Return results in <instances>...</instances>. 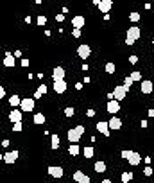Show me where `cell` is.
Wrapping results in <instances>:
<instances>
[{"label": "cell", "instance_id": "1", "mask_svg": "<svg viewBox=\"0 0 154 183\" xmlns=\"http://www.w3.org/2000/svg\"><path fill=\"white\" fill-rule=\"evenodd\" d=\"M120 156L126 158L131 165H140V162H142V156H140V153H136V151H127V149H124V151L120 153Z\"/></svg>", "mask_w": 154, "mask_h": 183}, {"label": "cell", "instance_id": "2", "mask_svg": "<svg viewBox=\"0 0 154 183\" xmlns=\"http://www.w3.org/2000/svg\"><path fill=\"white\" fill-rule=\"evenodd\" d=\"M82 133H84V126H75V127L68 129V142L70 144L79 142L81 137H82Z\"/></svg>", "mask_w": 154, "mask_h": 183}, {"label": "cell", "instance_id": "3", "mask_svg": "<svg viewBox=\"0 0 154 183\" xmlns=\"http://www.w3.org/2000/svg\"><path fill=\"white\" fill-rule=\"evenodd\" d=\"M140 34H142V31H140V27H131V29H127V36H126V43L127 45H135V41L140 38Z\"/></svg>", "mask_w": 154, "mask_h": 183}, {"label": "cell", "instance_id": "4", "mask_svg": "<svg viewBox=\"0 0 154 183\" xmlns=\"http://www.w3.org/2000/svg\"><path fill=\"white\" fill-rule=\"evenodd\" d=\"M90 54H92V47L88 45V43H82V45H79L77 47V56L81 58V59H88L90 58Z\"/></svg>", "mask_w": 154, "mask_h": 183}, {"label": "cell", "instance_id": "5", "mask_svg": "<svg viewBox=\"0 0 154 183\" xmlns=\"http://www.w3.org/2000/svg\"><path fill=\"white\" fill-rule=\"evenodd\" d=\"M106 110H108V113H111V115H116V113L120 111V101H118V99H111V101H108V106H106Z\"/></svg>", "mask_w": 154, "mask_h": 183}, {"label": "cell", "instance_id": "6", "mask_svg": "<svg viewBox=\"0 0 154 183\" xmlns=\"http://www.w3.org/2000/svg\"><path fill=\"white\" fill-rule=\"evenodd\" d=\"M127 86L126 84H122V86H116L115 92H113V95H115V99H118V101H124L126 99V95H127Z\"/></svg>", "mask_w": 154, "mask_h": 183}, {"label": "cell", "instance_id": "7", "mask_svg": "<svg viewBox=\"0 0 154 183\" xmlns=\"http://www.w3.org/2000/svg\"><path fill=\"white\" fill-rule=\"evenodd\" d=\"M20 108H22V111H23V113H29V111H32V110H34V101H32V99H22Z\"/></svg>", "mask_w": 154, "mask_h": 183}, {"label": "cell", "instance_id": "8", "mask_svg": "<svg viewBox=\"0 0 154 183\" xmlns=\"http://www.w3.org/2000/svg\"><path fill=\"white\" fill-rule=\"evenodd\" d=\"M66 81L65 79H58V81H54V92L56 93H65L66 92Z\"/></svg>", "mask_w": 154, "mask_h": 183}, {"label": "cell", "instance_id": "9", "mask_svg": "<svg viewBox=\"0 0 154 183\" xmlns=\"http://www.w3.org/2000/svg\"><path fill=\"white\" fill-rule=\"evenodd\" d=\"M2 160L5 163H15L18 160V151H9V153H5V154L2 156Z\"/></svg>", "mask_w": 154, "mask_h": 183}, {"label": "cell", "instance_id": "10", "mask_svg": "<svg viewBox=\"0 0 154 183\" xmlns=\"http://www.w3.org/2000/svg\"><path fill=\"white\" fill-rule=\"evenodd\" d=\"M47 172L52 176V178H61L65 172H63V169L61 167H56V165H50V167H47Z\"/></svg>", "mask_w": 154, "mask_h": 183}, {"label": "cell", "instance_id": "11", "mask_svg": "<svg viewBox=\"0 0 154 183\" xmlns=\"http://www.w3.org/2000/svg\"><path fill=\"white\" fill-rule=\"evenodd\" d=\"M97 131L102 133L104 137H109V122H97Z\"/></svg>", "mask_w": 154, "mask_h": 183}, {"label": "cell", "instance_id": "12", "mask_svg": "<svg viewBox=\"0 0 154 183\" xmlns=\"http://www.w3.org/2000/svg\"><path fill=\"white\" fill-rule=\"evenodd\" d=\"M97 7H99L100 13L104 15V13H109V9L113 7V2H111V0H100V4H99Z\"/></svg>", "mask_w": 154, "mask_h": 183}, {"label": "cell", "instance_id": "13", "mask_svg": "<svg viewBox=\"0 0 154 183\" xmlns=\"http://www.w3.org/2000/svg\"><path fill=\"white\" fill-rule=\"evenodd\" d=\"M74 181H75V183H90V178H88L84 172L75 171V172H74Z\"/></svg>", "mask_w": 154, "mask_h": 183}, {"label": "cell", "instance_id": "14", "mask_svg": "<svg viewBox=\"0 0 154 183\" xmlns=\"http://www.w3.org/2000/svg\"><path fill=\"white\" fill-rule=\"evenodd\" d=\"M22 113H23L22 110H16V108H15V110L9 113V120L13 122V124H15V122H20L22 119H23V115H22Z\"/></svg>", "mask_w": 154, "mask_h": 183}, {"label": "cell", "instance_id": "15", "mask_svg": "<svg viewBox=\"0 0 154 183\" xmlns=\"http://www.w3.org/2000/svg\"><path fill=\"white\" fill-rule=\"evenodd\" d=\"M52 79L58 81V79H65V68L63 66H56L54 72H52Z\"/></svg>", "mask_w": 154, "mask_h": 183}, {"label": "cell", "instance_id": "16", "mask_svg": "<svg viewBox=\"0 0 154 183\" xmlns=\"http://www.w3.org/2000/svg\"><path fill=\"white\" fill-rule=\"evenodd\" d=\"M15 58H16V56H13L11 52H5V58H4V66H7V68L15 66Z\"/></svg>", "mask_w": 154, "mask_h": 183}, {"label": "cell", "instance_id": "17", "mask_svg": "<svg viewBox=\"0 0 154 183\" xmlns=\"http://www.w3.org/2000/svg\"><path fill=\"white\" fill-rule=\"evenodd\" d=\"M109 129H120V127H122V120H120V119H118V117H111V119H109Z\"/></svg>", "mask_w": 154, "mask_h": 183}, {"label": "cell", "instance_id": "18", "mask_svg": "<svg viewBox=\"0 0 154 183\" xmlns=\"http://www.w3.org/2000/svg\"><path fill=\"white\" fill-rule=\"evenodd\" d=\"M142 92L145 93V95H149V93H152V81H142Z\"/></svg>", "mask_w": 154, "mask_h": 183}, {"label": "cell", "instance_id": "19", "mask_svg": "<svg viewBox=\"0 0 154 183\" xmlns=\"http://www.w3.org/2000/svg\"><path fill=\"white\" fill-rule=\"evenodd\" d=\"M84 23H86V20H84V16H81V15H77V16L72 18V25H74V27L82 29V25H84Z\"/></svg>", "mask_w": 154, "mask_h": 183}, {"label": "cell", "instance_id": "20", "mask_svg": "<svg viewBox=\"0 0 154 183\" xmlns=\"http://www.w3.org/2000/svg\"><path fill=\"white\" fill-rule=\"evenodd\" d=\"M82 154H84V158H93L95 149H93V147H90V145H86V147H84V151H82Z\"/></svg>", "mask_w": 154, "mask_h": 183}, {"label": "cell", "instance_id": "21", "mask_svg": "<svg viewBox=\"0 0 154 183\" xmlns=\"http://www.w3.org/2000/svg\"><path fill=\"white\" fill-rule=\"evenodd\" d=\"M9 104H11L13 108H16V106H20V104H22V99H20L18 95H11V99H9Z\"/></svg>", "mask_w": 154, "mask_h": 183}, {"label": "cell", "instance_id": "22", "mask_svg": "<svg viewBox=\"0 0 154 183\" xmlns=\"http://www.w3.org/2000/svg\"><path fill=\"white\" fill-rule=\"evenodd\" d=\"M50 147H52V149H58L59 147V135H56V133H54L52 138H50Z\"/></svg>", "mask_w": 154, "mask_h": 183}, {"label": "cell", "instance_id": "23", "mask_svg": "<svg viewBox=\"0 0 154 183\" xmlns=\"http://www.w3.org/2000/svg\"><path fill=\"white\" fill-rule=\"evenodd\" d=\"M32 120H34V124H36V126H39V124H45V115H43V113H36Z\"/></svg>", "mask_w": 154, "mask_h": 183}, {"label": "cell", "instance_id": "24", "mask_svg": "<svg viewBox=\"0 0 154 183\" xmlns=\"http://www.w3.org/2000/svg\"><path fill=\"white\" fill-rule=\"evenodd\" d=\"M68 151H70V154H72V156H77V154L81 153V149H79V145H77V142H74V144H72Z\"/></svg>", "mask_w": 154, "mask_h": 183}, {"label": "cell", "instance_id": "25", "mask_svg": "<svg viewBox=\"0 0 154 183\" xmlns=\"http://www.w3.org/2000/svg\"><path fill=\"white\" fill-rule=\"evenodd\" d=\"M120 180H122V183H129L131 180H133V172H122Z\"/></svg>", "mask_w": 154, "mask_h": 183}, {"label": "cell", "instance_id": "26", "mask_svg": "<svg viewBox=\"0 0 154 183\" xmlns=\"http://www.w3.org/2000/svg\"><path fill=\"white\" fill-rule=\"evenodd\" d=\"M43 93H47V86H45V84H41L38 90H36V93H34V99H39Z\"/></svg>", "mask_w": 154, "mask_h": 183}, {"label": "cell", "instance_id": "27", "mask_svg": "<svg viewBox=\"0 0 154 183\" xmlns=\"http://www.w3.org/2000/svg\"><path fill=\"white\" fill-rule=\"evenodd\" d=\"M93 167H95V172H104L106 171V163L104 162H95Z\"/></svg>", "mask_w": 154, "mask_h": 183}, {"label": "cell", "instance_id": "28", "mask_svg": "<svg viewBox=\"0 0 154 183\" xmlns=\"http://www.w3.org/2000/svg\"><path fill=\"white\" fill-rule=\"evenodd\" d=\"M104 70H106L108 74H115V70H116L115 63H106V66H104Z\"/></svg>", "mask_w": 154, "mask_h": 183}, {"label": "cell", "instance_id": "29", "mask_svg": "<svg viewBox=\"0 0 154 183\" xmlns=\"http://www.w3.org/2000/svg\"><path fill=\"white\" fill-rule=\"evenodd\" d=\"M74 113H75L74 106H68V108H65V115H66V117H74Z\"/></svg>", "mask_w": 154, "mask_h": 183}, {"label": "cell", "instance_id": "30", "mask_svg": "<svg viewBox=\"0 0 154 183\" xmlns=\"http://www.w3.org/2000/svg\"><path fill=\"white\" fill-rule=\"evenodd\" d=\"M36 23H38V25H45V23H47V16H45V15H39Z\"/></svg>", "mask_w": 154, "mask_h": 183}, {"label": "cell", "instance_id": "31", "mask_svg": "<svg viewBox=\"0 0 154 183\" xmlns=\"http://www.w3.org/2000/svg\"><path fill=\"white\" fill-rule=\"evenodd\" d=\"M133 77H131V76H127V77H126V79H124V84H126V86H127V88H131V86H133Z\"/></svg>", "mask_w": 154, "mask_h": 183}, {"label": "cell", "instance_id": "32", "mask_svg": "<svg viewBox=\"0 0 154 183\" xmlns=\"http://www.w3.org/2000/svg\"><path fill=\"white\" fill-rule=\"evenodd\" d=\"M129 18H131V22H138V20H140V13H136V11H133V13L129 15Z\"/></svg>", "mask_w": 154, "mask_h": 183}, {"label": "cell", "instance_id": "33", "mask_svg": "<svg viewBox=\"0 0 154 183\" xmlns=\"http://www.w3.org/2000/svg\"><path fill=\"white\" fill-rule=\"evenodd\" d=\"M131 77H133V81H142V74L140 72H131Z\"/></svg>", "mask_w": 154, "mask_h": 183}, {"label": "cell", "instance_id": "34", "mask_svg": "<svg viewBox=\"0 0 154 183\" xmlns=\"http://www.w3.org/2000/svg\"><path fill=\"white\" fill-rule=\"evenodd\" d=\"M22 129H23V124H22V120H20V122H15L13 131H22Z\"/></svg>", "mask_w": 154, "mask_h": 183}, {"label": "cell", "instance_id": "35", "mask_svg": "<svg viewBox=\"0 0 154 183\" xmlns=\"http://www.w3.org/2000/svg\"><path fill=\"white\" fill-rule=\"evenodd\" d=\"M152 167H151V165H147V167H145V169H143V174H145V176H152Z\"/></svg>", "mask_w": 154, "mask_h": 183}, {"label": "cell", "instance_id": "36", "mask_svg": "<svg viewBox=\"0 0 154 183\" xmlns=\"http://www.w3.org/2000/svg\"><path fill=\"white\" fill-rule=\"evenodd\" d=\"M72 34H74V38H81V29L79 27H74L72 29Z\"/></svg>", "mask_w": 154, "mask_h": 183}, {"label": "cell", "instance_id": "37", "mask_svg": "<svg viewBox=\"0 0 154 183\" xmlns=\"http://www.w3.org/2000/svg\"><path fill=\"white\" fill-rule=\"evenodd\" d=\"M129 61H131V65L138 63V56H131V58H129Z\"/></svg>", "mask_w": 154, "mask_h": 183}, {"label": "cell", "instance_id": "38", "mask_svg": "<svg viewBox=\"0 0 154 183\" xmlns=\"http://www.w3.org/2000/svg\"><path fill=\"white\" fill-rule=\"evenodd\" d=\"M22 66H23V68H25V66H29V59H27V58H23V59H22Z\"/></svg>", "mask_w": 154, "mask_h": 183}, {"label": "cell", "instance_id": "39", "mask_svg": "<svg viewBox=\"0 0 154 183\" xmlns=\"http://www.w3.org/2000/svg\"><path fill=\"white\" fill-rule=\"evenodd\" d=\"M86 115H88V117H93V115H95V110H88V113H86Z\"/></svg>", "mask_w": 154, "mask_h": 183}, {"label": "cell", "instance_id": "40", "mask_svg": "<svg viewBox=\"0 0 154 183\" xmlns=\"http://www.w3.org/2000/svg\"><path fill=\"white\" fill-rule=\"evenodd\" d=\"M0 97H2V99L5 97V90H4V88H0Z\"/></svg>", "mask_w": 154, "mask_h": 183}, {"label": "cell", "instance_id": "41", "mask_svg": "<svg viewBox=\"0 0 154 183\" xmlns=\"http://www.w3.org/2000/svg\"><path fill=\"white\" fill-rule=\"evenodd\" d=\"M56 20H58V22H63V20H65V16H63V15H58V16H56Z\"/></svg>", "mask_w": 154, "mask_h": 183}, {"label": "cell", "instance_id": "42", "mask_svg": "<svg viewBox=\"0 0 154 183\" xmlns=\"http://www.w3.org/2000/svg\"><path fill=\"white\" fill-rule=\"evenodd\" d=\"M93 4H95V5H99V4H100V0H93Z\"/></svg>", "mask_w": 154, "mask_h": 183}, {"label": "cell", "instance_id": "43", "mask_svg": "<svg viewBox=\"0 0 154 183\" xmlns=\"http://www.w3.org/2000/svg\"><path fill=\"white\" fill-rule=\"evenodd\" d=\"M152 45H154V40H152Z\"/></svg>", "mask_w": 154, "mask_h": 183}]
</instances>
